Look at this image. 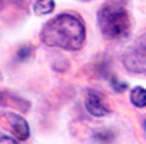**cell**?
I'll return each mask as SVG.
<instances>
[{
  "mask_svg": "<svg viewBox=\"0 0 146 144\" xmlns=\"http://www.w3.org/2000/svg\"><path fill=\"white\" fill-rule=\"evenodd\" d=\"M33 54V47L29 46H25V47H21L20 50H18V58L20 60H26V58H29Z\"/></svg>",
  "mask_w": 146,
  "mask_h": 144,
  "instance_id": "ba28073f",
  "label": "cell"
},
{
  "mask_svg": "<svg viewBox=\"0 0 146 144\" xmlns=\"http://www.w3.org/2000/svg\"><path fill=\"white\" fill-rule=\"evenodd\" d=\"M145 131H146V120H145Z\"/></svg>",
  "mask_w": 146,
  "mask_h": 144,
  "instance_id": "8fae6325",
  "label": "cell"
},
{
  "mask_svg": "<svg viewBox=\"0 0 146 144\" xmlns=\"http://www.w3.org/2000/svg\"><path fill=\"white\" fill-rule=\"evenodd\" d=\"M123 65L131 73H146V36L123 55Z\"/></svg>",
  "mask_w": 146,
  "mask_h": 144,
  "instance_id": "3957f363",
  "label": "cell"
},
{
  "mask_svg": "<svg viewBox=\"0 0 146 144\" xmlns=\"http://www.w3.org/2000/svg\"><path fill=\"white\" fill-rule=\"evenodd\" d=\"M5 120L8 123V126L11 128L13 134L16 136V139L25 141V139L29 138V125H28V122L23 117L16 115V113H7Z\"/></svg>",
  "mask_w": 146,
  "mask_h": 144,
  "instance_id": "5b68a950",
  "label": "cell"
},
{
  "mask_svg": "<svg viewBox=\"0 0 146 144\" xmlns=\"http://www.w3.org/2000/svg\"><path fill=\"white\" fill-rule=\"evenodd\" d=\"M54 7H55L54 0H36L33 3V10L37 15H49L54 10Z\"/></svg>",
  "mask_w": 146,
  "mask_h": 144,
  "instance_id": "52a82bcc",
  "label": "cell"
},
{
  "mask_svg": "<svg viewBox=\"0 0 146 144\" xmlns=\"http://www.w3.org/2000/svg\"><path fill=\"white\" fill-rule=\"evenodd\" d=\"M130 100L133 105H136V107H146V89L141 88V86H138V88H133L130 92Z\"/></svg>",
  "mask_w": 146,
  "mask_h": 144,
  "instance_id": "8992f818",
  "label": "cell"
},
{
  "mask_svg": "<svg viewBox=\"0 0 146 144\" xmlns=\"http://www.w3.org/2000/svg\"><path fill=\"white\" fill-rule=\"evenodd\" d=\"M42 42L49 47L65 50H80L86 41L81 18L75 13H62L49 21L41 32Z\"/></svg>",
  "mask_w": 146,
  "mask_h": 144,
  "instance_id": "6da1fadb",
  "label": "cell"
},
{
  "mask_svg": "<svg viewBox=\"0 0 146 144\" xmlns=\"http://www.w3.org/2000/svg\"><path fill=\"white\" fill-rule=\"evenodd\" d=\"M84 105H86V110L93 117H104V115L110 113L109 107L104 102V99L101 97L98 92H94V91H89L88 92V96L84 99Z\"/></svg>",
  "mask_w": 146,
  "mask_h": 144,
  "instance_id": "277c9868",
  "label": "cell"
},
{
  "mask_svg": "<svg viewBox=\"0 0 146 144\" xmlns=\"http://www.w3.org/2000/svg\"><path fill=\"white\" fill-rule=\"evenodd\" d=\"M81 2H89V0H81Z\"/></svg>",
  "mask_w": 146,
  "mask_h": 144,
  "instance_id": "7c38bea8",
  "label": "cell"
},
{
  "mask_svg": "<svg viewBox=\"0 0 146 144\" xmlns=\"http://www.w3.org/2000/svg\"><path fill=\"white\" fill-rule=\"evenodd\" d=\"M112 86L115 88V91H117V92H120V91L127 89V83H119L115 78H112Z\"/></svg>",
  "mask_w": 146,
  "mask_h": 144,
  "instance_id": "9c48e42d",
  "label": "cell"
},
{
  "mask_svg": "<svg viewBox=\"0 0 146 144\" xmlns=\"http://www.w3.org/2000/svg\"><path fill=\"white\" fill-rule=\"evenodd\" d=\"M98 23L102 34L109 39H123L130 32V16L122 5L109 3L98 13Z\"/></svg>",
  "mask_w": 146,
  "mask_h": 144,
  "instance_id": "7a4b0ae2",
  "label": "cell"
},
{
  "mask_svg": "<svg viewBox=\"0 0 146 144\" xmlns=\"http://www.w3.org/2000/svg\"><path fill=\"white\" fill-rule=\"evenodd\" d=\"M0 143H16V139L10 138V136H3V138H0Z\"/></svg>",
  "mask_w": 146,
  "mask_h": 144,
  "instance_id": "30bf717a",
  "label": "cell"
}]
</instances>
